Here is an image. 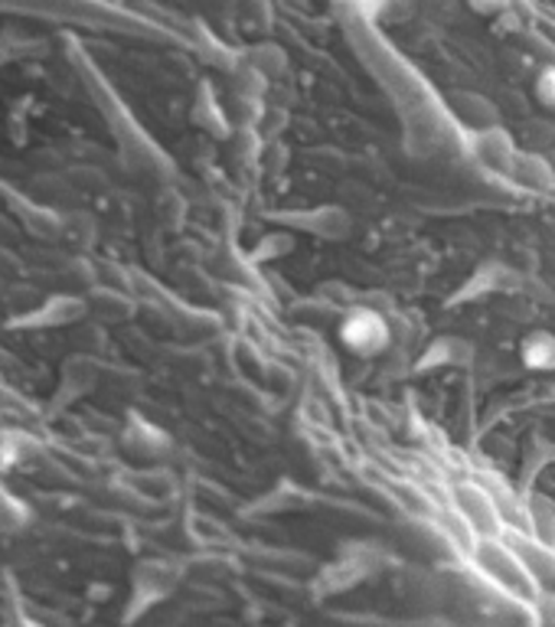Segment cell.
Segmentation results:
<instances>
[{"instance_id": "obj_1", "label": "cell", "mask_w": 555, "mask_h": 627, "mask_svg": "<svg viewBox=\"0 0 555 627\" xmlns=\"http://www.w3.org/2000/svg\"><path fill=\"white\" fill-rule=\"evenodd\" d=\"M336 343L356 359H376L392 346V323L369 305H350L336 323Z\"/></svg>"}, {"instance_id": "obj_2", "label": "cell", "mask_w": 555, "mask_h": 627, "mask_svg": "<svg viewBox=\"0 0 555 627\" xmlns=\"http://www.w3.org/2000/svg\"><path fill=\"white\" fill-rule=\"evenodd\" d=\"M269 223H275L287 233H300V236H314L323 242H340L350 239L353 233V216L350 210L336 206V203H320V206H304V210H278L269 216Z\"/></svg>"}, {"instance_id": "obj_3", "label": "cell", "mask_w": 555, "mask_h": 627, "mask_svg": "<svg viewBox=\"0 0 555 627\" xmlns=\"http://www.w3.org/2000/svg\"><path fill=\"white\" fill-rule=\"evenodd\" d=\"M520 272L510 269L500 259H484L481 265H474V272L451 292V298L445 301V308H468L477 301H487L494 295H510L520 288Z\"/></svg>"}, {"instance_id": "obj_4", "label": "cell", "mask_w": 555, "mask_h": 627, "mask_svg": "<svg viewBox=\"0 0 555 627\" xmlns=\"http://www.w3.org/2000/svg\"><path fill=\"white\" fill-rule=\"evenodd\" d=\"M477 356L474 343L468 336H458V333H441L435 336L415 359V376H432V372H441V369H464L471 366Z\"/></svg>"}, {"instance_id": "obj_5", "label": "cell", "mask_w": 555, "mask_h": 627, "mask_svg": "<svg viewBox=\"0 0 555 627\" xmlns=\"http://www.w3.org/2000/svg\"><path fill=\"white\" fill-rule=\"evenodd\" d=\"M88 314V305L75 295H52L46 298L39 308L20 314L10 320V327H20V330H43V327H69L75 320H82Z\"/></svg>"}, {"instance_id": "obj_6", "label": "cell", "mask_w": 555, "mask_h": 627, "mask_svg": "<svg viewBox=\"0 0 555 627\" xmlns=\"http://www.w3.org/2000/svg\"><path fill=\"white\" fill-rule=\"evenodd\" d=\"M474 157H477V164H484L494 174H513L520 151H517L513 138L494 125V128L474 131Z\"/></svg>"}, {"instance_id": "obj_7", "label": "cell", "mask_w": 555, "mask_h": 627, "mask_svg": "<svg viewBox=\"0 0 555 627\" xmlns=\"http://www.w3.org/2000/svg\"><path fill=\"white\" fill-rule=\"evenodd\" d=\"M517 356L523 363V369L550 376L555 372V330L553 327H533L520 336L517 343Z\"/></svg>"}, {"instance_id": "obj_8", "label": "cell", "mask_w": 555, "mask_h": 627, "mask_svg": "<svg viewBox=\"0 0 555 627\" xmlns=\"http://www.w3.org/2000/svg\"><path fill=\"white\" fill-rule=\"evenodd\" d=\"M121 445L134 454V458H157L170 448V435L161 431L154 422L141 418V415H131V422L125 425L121 431Z\"/></svg>"}, {"instance_id": "obj_9", "label": "cell", "mask_w": 555, "mask_h": 627, "mask_svg": "<svg viewBox=\"0 0 555 627\" xmlns=\"http://www.w3.org/2000/svg\"><path fill=\"white\" fill-rule=\"evenodd\" d=\"M193 121H197L206 134H213V138H229V121H226V115H223V108H220L216 92H210V85H203L200 95H197Z\"/></svg>"}, {"instance_id": "obj_10", "label": "cell", "mask_w": 555, "mask_h": 627, "mask_svg": "<svg viewBox=\"0 0 555 627\" xmlns=\"http://www.w3.org/2000/svg\"><path fill=\"white\" fill-rule=\"evenodd\" d=\"M294 233H287V229H272V233H265V236H259V242L252 246V252H249V259L252 262H281V259H287L291 252H294Z\"/></svg>"}, {"instance_id": "obj_11", "label": "cell", "mask_w": 555, "mask_h": 627, "mask_svg": "<svg viewBox=\"0 0 555 627\" xmlns=\"http://www.w3.org/2000/svg\"><path fill=\"white\" fill-rule=\"evenodd\" d=\"M95 366L92 363H82V359H75L69 369H66V376H62V386H59V399H66V402H75V399H82V395H88L92 392V386H95Z\"/></svg>"}, {"instance_id": "obj_12", "label": "cell", "mask_w": 555, "mask_h": 627, "mask_svg": "<svg viewBox=\"0 0 555 627\" xmlns=\"http://www.w3.org/2000/svg\"><path fill=\"white\" fill-rule=\"evenodd\" d=\"M513 174H517L520 180H527L530 187H536V190H546L555 180L553 164H546V161H543L540 154H533V151H530V154H520Z\"/></svg>"}, {"instance_id": "obj_13", "label": "cell", "mask_w": 555, "mask_h": 627, "mask_svg": "<svg viewBox=\"0 0 555 627\" xmlns=\"http://www.w3.org/2000/svg\"><path fill=\"white\" fill-rule=\"evenodd\" d=\"M550 461H555V441L536 438V441L527 448V458H523V481H533V477L540 474V468H546Z\"/></svg>"}, {"instance_id": "obj_14", "label": "cell", "mask_w": 555, "mask_h": 627, "mask_svg": "<svg viewBox=\"0 0 555 627\" xmlns=\"http://www.w3.org/2000/svg\"><path fill=\"white\" fill-rule=\"evenodd\" d=\"M533 95L536 102L546 108V111H555V66H543L533 79Z\"/></svg>"}, {"instance_id": "obj_15", "label": "cell", "mask_w": 555, "mask_h": 627, "mask_svg": "<svg viewBox=\"0 0 555 627\" xmlns=\"http://www.w3.org/2000/svg\"><path fill=\"white\" fill-rule=\"evenodd\" d=\"M468 7L481 16H497L507 10V0H468Z\"/></svg>"}]
</instances>
